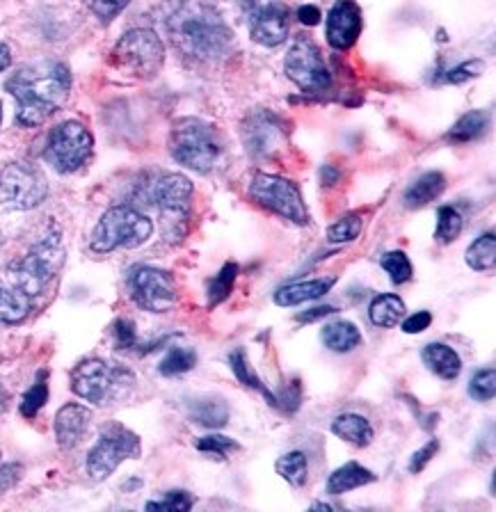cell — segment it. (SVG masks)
<instances>
[{"label":"cell","instance_id":"1","mask_svg":"<svg viewBox=\"0 0 496 512\" xmlns=\"http://www.w3.org/2000/svg\"><path fill=\"white\" fill-rule=\"evenodd\" d=\"M5 90L16 99V124L39 126L67 101L71 90L69 67L55 60L32 62L10 76Z\"/></svg>","mask_w":496,"mask_h":512},{"label":"cell","instance_id":"2","mask_svg":"<svg viewBox=\"0 0 496 512\" xmlns=\"http://www.w3.org/2000/svg\"><path fill=\"white\" fill-rule=\"evenodd\" d=\"M165 28L181 53L195 60H220L229 53L231 28L206 0H172Z\"/></svg>","mask_w":496,"mask_h":512},{"label":"cell","instance_id":"3","mask_svg":"<svg viewBox=\"0 0 496 512\" xmlns=\"http://www.w3.org/2000/svg\"><path fill=\"white\" fill-rule=\"evenodd\" d=\"M135 387V375L122 364L106 359H85L71 371V389L87 403L112 405L124 400Z\"/></svg>","mask_w":496,"mask_h":512},{"label":"cell","instance_id":"4","mask_svg":"<svg viewBox=\"0 0 496 512\" xmlns=\"http://www.w3.org/2000/svg\"><path fill=\"white\" fill-rule=\"evenodd\" d=\"M62 261H64V250H62L60 231L53 229L51 234H46L42 240H37V243L30 247L28 254L14 259L10 266H7L5 277L35 300L37 295L44 293L48 282L58 275V270L62 268Z\"/></svg>","mask_w":496,"mask_h":512},{"label":"cell","instance_id":"5","mask_svg":"<svg viewBox=\"0 0 496 512\" xmlns=\"http://www.w3.org/2000/svg\"><path fill=\"white\" fill-rule=\"evenodd\" d=\"M154 234V224L133 206H112L101 215L92 231L90 247L96 254L115 252L119 247H140Z\"/></svg>","mask_w":496,"mask_h":512},{"label":"cell","instance_id":"6","mask_svg":"<svg viewBox=\"0 0 496 512\" xmlns=\"http://www.w3.org/2000/svg\"><path fill=\"white\" fill-rule=\"evenodd\" d=\"M170 151L179 165L197 174H208L220 158L218 133L202 119H181L172 128Z\"/></svg>","mask_w":496,"mask_h":512},{"label":"cell","instance_id":"7","mask_svg":"<svg viewBox=\"0 0 496 512\" xmlns=\"http://www.w3.org/2000/svg\"><path fill=\"white\" fill-rule=\"evenodd\" d=\"M165 62V46L149 28L128 30L112 48V64L138 78H154Z\"/></svg>","mask_w":496,"mask_h":512},{"label":"cell","instance_id":"8","mask_svg":"<svg viewBox=\"0 0 496 512\" xmlns=\"http://www.w3.org/2000/svg\"><path fill=\"white\" fill-rule=\"evenodd\" d=\"M94 151L92 133L80 122H62L48 133L44 160L60 174H71L90 160Z\"/></svg>","mask_w":496,"mask_h":512},{"label":"cell","instance_id":"9","mask_svg":"<svg viewBox=\"0 0 496 512\" xmlns=\"http://www.w3.org/2000/svg\"><path fill=\"white\" fill-rule=\"evenodd\" d=\"M140 437L122 423L112 421L103 426L99 442L87 455V474L94 480H106L124 460L140 458Z\"/></svg>","mask_w":496,"mask_h":512},{"label":"cell","instance_id":"10","mask_svg":"<svg viewBox=\"0 0 496 512\" xmlns=\"http://www.w3.org/2000/svg\"><path fill=\"white\" fill-rule=\"evenodd\" d=\"M250 197L256 204L295 224H307L309 211L300 188L291 179L275 174H256L250 183Z\"/></svg>","mask_w":496,"mask_h":512},{"label":"cell","instance_id":"11","mask_svg":"<svg viewBox=\"0 0 496 512\" xmlns=\"http://www.w3.org/2000/svg\"><path fill=\"white\" fill-rule=\"evenodd\" d=\"M48 195L44 174L35 165L10 163L0 172V204L14 211H30Z\"/></svg>","mask_w":496,"mask_h":512},{"label":"cell","instance_id":"12","mask_svg":"<svg viewBox=\"0 0 496 512\" xmlns=\"http://www.w3.org/2000/svg\"><path fill=\"white\" fill-rule=\"evenodd\" d=\"M286 76L307 94H318L330 87V71H327L320 48L307 35L295 37L284 60Z\"/></svg>","mask_w":496,"mask_h":512},{"label":"cell","instance_id":"13","mask_svg":"<svg viewBox=\"0 0 496 512\" xmlns=\"http://www.w3.org/2000/svg\"><path fill=\"white\" fill-rule=\"evenodd\" d=\"M138 199L142 204L156 206L165 215H186L192 202V183L188 176L158 172L138 183Z\"/></svg>","mask_w":496,"mask_h":512},{"label":"cell","instance_id":"14","mask_svg":"<svg viewBox=\"0 0 496 512\" xmlns=\"http://www.w3.org/2000/svg\"><path fill=\"white\" fill-rule=\"evenodd\" d=\"M250 35L261 46H279L288 37V10L282 0H238Z\"/></svg>","mask_w":496,"mask_h":512},{"label":"cell","instance_id":"15","mask_svg":"<svg viewBox=\"0 0 496 512\" xmlns=\"http://www.w3.org/2000/svg\"><path fill=\"white\" fill-rule=\"evenodd\" d=\"M128 288H131V298L135 304L154 314H165L176 304V284L170 272L138 266L128 275Z\"/></svg>","mask_w":496,"mask_h":512},{"label":"cell","instance_id":"16","mask_svg":"<svg viewBox=\"0 0 496 512\" xmlns=\"http://www.w3.org/2000/svg\"><path fill=\"white\" fill-rule=\"evenodd\" d=\"M359 32H362V10L352 0H339L327 14L325 37L336 51H348L355 46Z\"/></svg>","mask_w":496,"mask_h":512},{"label":"cell","instance_id":"17","mask_svg":"<svg viewBox=\"0 0 496 512\" xmlns=\"http://www.w3.org/2000/svg\"><path fill=\"white\" fill-rule=\"evenodd\" d=\"M243 138L247 151H252L254 156H272L282 149L284 128L272 112H256L245 122Z\"/></svg>","mask_w":496,"mask_h":512},{"label":"cell","instance_id":"18","mask_svg":"<svg viewBox=\"0 0 496 512\" xmlns=\"http://www.w3.org/2000/svg\"><path fill=\"white\" fill-rule=\"evenodd\" d=\"M92 423V412L80 403H67L55 414V439L64 451L76 448L87 435Z\"/></svg>","mask_w":496,"mask_h":512},{"label":"cell","instance_id":"19","mask_svg":"<svg viewBox=\"0 0 496 512\" xmlns=\"http://www.w3.org/2000/svg\"><path fill=\"white\" fill-rule=\"evenodd\" d=\"M32 309V298L12 284L5 275L0 277V323L16 325L26 320Z\"/></svg>","mask_w":496,"mask_h":512},{"label":"cell","instance_id":"20","mask_svg":"<svg viewBox=\"0 0 496 512\" xmlns=\"http://www.w3.org/2000/svg\"><path fill=\"white\" fill-rule=\"evenodd\" d=\"M332 286H334V279L332 277L307 279V282L286 284V286H282L275 293V302L279 304V307H295V304L323 298V295L330 293Z\"/></svg>","mask_w":496,"mask_h":512},{"label":"cell","instance_id":"21","mask_svg":"<svg viewBox=\"0 0 496 512\" xmlns=\"http://www.w3.org/2000/svg\"><path fill=\"white\" fill-rule=\"evenodd\" d=\"M421 357L423 364L442 380H455L462 371L460 355L451 346H444V343H428Z\"/></svg>","mask_w":496,"mask_h":512},{"label":"cell","instance_id":"22","mask_svg":"<svg viewBox=\"0 0 496 512\" xmlns=\"http://www.w3.org/2000/svg\"><path fill=\"white\" fill-rule=\"evenodd\" d=\"M446 188V176L442 172H426L416 179L410 188L405 190L403 202L407 208H421L442 195Z\"/></svg>","mask_w":496,"mask_h":512},{"label":"cell","instance_id":"23","mask_svg":"<svg viewBox=\"0 0 496 512\" xmlns=\"http://www.w3.org/2000/svg\"><path fill=\"white\" fill-rule=\"evenodd\" d=\"M373 480H375V476L368 469H364L362 464L348 462V464H343V467L336 469L330 476V480H327V494H332V496L346 494V492L357 490V487L373 483Z\"/></svg>","mask_w":496,"mask_h":512},{"label":"cell","instance_id":"24","mask_svg":"<svg viewBox=\"0 0 496 512\" xmlns=\"http://www.w3.org/2000/svg\"><path fill=\"white\" fill-rule=\"evenodd\" d=\"M332 432L348 444L368 446L373 439V426L362 414H341L332 421Z\"/></svg>","mask_w":496,"mask_h":512},{"label":"cell","instance_id":"25","mask_svg":"<svg viewBox=\"0 0 496 512\" xmlns=\"http://www.w3.org/2000/svg\"><path fill=\"white\" fill-rule=\"evenodd\" d=\"M368 318H371V323L375 327L389 330V327L398 325L400 320L405 318V302L394 293L378 295V298L371 302V307H368Z\"/></svg>","mask_w":496,"mask_h":512},{"label":"cell","instance_id":"26","mask_svg":"<svg viewBox=\"0 0 496 512\" xmlns=\"http://www.w3.org/2000/svg\"><path fill=\"white\" fill-rule=\"evenodd\" d=\"M323 343L332 352H350L362 343V334L348 320H334L323 327Z\"/></svg>","mask_w":496,"mask_h":512},{"label":"cell","instance_id":"27","mask_svg":"<svg viewBox=\"0 0 496 512\" xmlns=\"http://www.w3.org/2000/svg\"><path fill=\"white\" fill-rule=\"evenodd\" d=\"M190 416L204 428H222L229 421V407L220 398H199L192 403Z\"/></svg>","mask_w":496,"mask_h":512},{"label":"cell","instance_id":"28","mask_svg":"<svg viewBox=\"0 0 496 512\" xmlns=\"http://www.w3.org/2000/svg\"><path fill=\"white\" fill-rule=\"evenodd\" d=\"M487 124H490V117L485 110H471L458 119L446 138L451 142H471L487 131Z\"/></svg>","mask_w":496,"mask_h":512},{"label":"cell","instance_id":"29","mask_svg":"<svg viewBox=\"0 0 496 512\" xmlns=\"http://www.w3.org/2000/svg\"><path fill=\"white\" fill-rule=\"evenodd\" d=\"M275 469L288 485L302 487L307 483V476H309V460L302 451H291L277 460Z\"/></svg>","mask_w":496,"mask_h":512},{"label":"cell","instance_id":"30","mask_svg":"<svg viewBox=\"0 0 496 512\" xmlns=\"http://www.w3.org/2000/svg\"><path fill=\"white\" fill-rule=\"evenodd\" d=\"M467 263L469 268L474 270H492L496 263V238L490 231V234H483L480 238H476L474 243L469 245L467 250Z\"/></svg>","mask_w":496,"mask_h":512},{"label":"cell","instance_id":"31","mask_svg":"<svg viewBox=\"0 0 496 512\" xmlns=\"http://www.w3.org/2000/svg\"><path fill=\"white\" fill-rule=\"evenodd\" d=\"M229 364H231V371L236 373V378H238L240 382H243L245 387H252V389H256V391H259V394H263V396L268 398V403H270V405H277V398L270 394V389L266 387V384H263L259 378H256L254 368L250 366V362H247V357L243 355V352H240V350L231 352Z\"/></svg>","mask_w":496,"mask_h":512},{"label":"cell","instance_id":"32","mask_svg":"<svg viewBox=\"0 0 496 512\" xmlns=\"http://www.w3.org/2000/svg\"><path fill=\"white\" fill-rule=\"evenodd\" d=\"M236 277H238V266L236 263H227L218 275L211 279V284H208V307H218L220 302H224L234 291V284H236Z\"/></svg>","mask_w":496,"mask_h":512},{"label":"cell","instance_id":"33","mask_svg":"<svg viewBox=\"0 0 496 512\" xmlns=\"http://www.w3.org/2000/svg\"><path fill=\"white\" fill-rule=\"evenodd\" d=\"M462 231V215L458 213V208L453 206H442L437 211V231H435V238L437 243H453L455 238L460 236Z\"/></svg>","mask_w":496,"mask_h":512},{"label":"cell","instance_id":"34","mask_svg":"<svg viewBox=\"0 0 496 512\" xmlns=\"http://www.w3.org/2000/svg\"><path fill=\"white\" fill-rule=\"evenodd\" d=\"M46 400H48V373L42 371L37 373L35 384H32L21 400V414L32 419V416H37V412L46 405Z\"/></svg>","mask_w":496,"mask_h":512},{"label":"cell","instance_id":"35","mask_svg":"<svg viewBox=\"0 0 496 512\" xmlns=\"http://www.w3.org/2000/svg\"><path fill=\"white\" fill-rule=\"evenodd\" d=\"M197 364V355L195 350L190 348H172L160 362V373L163 375H181L188 373L190 368H195Z\"/></svg>","mask_w":496,"mask_h":512},{"label":"cell","instance_id":"36","mask_svg":"<svg viewBox=\"0 0 496 512\" xmlns=\"http://www.w3.org/2000/svg\"><path fill=\"white\" fill-rule=\"evenodd\" d=\"M380 266L389 272L391 282H394V284H407L414 275V268H412L410 259H407V254L400 252V250L384 254Z\"/></svg>","mask_w":496,"mask_h":512},{"label":"cell","instance_id":"37","mask_svg":"<svg viewBox=\"0 0 496 512\" xmlns=\"http://www.w3.org/2000/svg\"><path fill=\"white\" fill-rule=\"evenodd\" d=\"M359 234H362V218L359 215H346V218H341L339 222H334L330 229H327V238H330V243H352V240H357Z\"/></svg>","mask_w":496,"mask_h":512},{"label":"cell","instance_id":"38","mask_svg":"<svg viewBox=\"0 0 496 512\" xmlns=\"http://www.w3.org/2000/svg\"><path fill=\"white\" fill-rule=\"evenodd\" d=\"M494 391H496V373H494V368H480V371L469 382L471 398L480 400V403H485V400H492L494 398Z\"/></svg>","mask_w":496,"mask_h":512},{"label":"cell","instance_id":"39","mask_svg":"<svg viewBox=\"0 0 496 512\" xmlns=\"http://www.w3.org/2000/svg\"><path fill=\"white\" fill-rule=\"evenodd\" d=\"M197 448H199V451H202V453H211L213 458L224 460L231 451H238V444L234 442V439H229V437L208 435V437L199 439Z\"/></svg>","mask_w":496,"mask_h":512},{"label":"cell","instance_id":"40","mask_svg":"<svg viewBox=\"0 0 496 512\" xmlns=\"http://www.w3.org/2000/svg\"><path fill=\"white\" fill-rule=\"evenodd\" d=\"M195 506V499L188 492H167L160 501L147 503V510H170V512H183Z\"/></svg>","mask_w":496,"mask_h":512},{"label":"cell","instance_id":"41","mask_svg":"<svg viewBox=\"0 0 496 512\" xmlns=\"http://www.w3.org/2000/svg\"><path fill=\"white\" fill-rule=\"evenodd\" d=\"M131 0H92V12L96 19H99L103 26H108L122 14Z\"/></svg>","mask_w":496,"mask_h":512},{"label":"cell","instance_id":"42","mask_svg":"<svg viewBox=\"0 0 496 512\" xmlns=\"http://www.w3.org/2000/svg\"><path fill=\"white\" fill-rule=\"evenodd\" d=\"M480 69H483V64H480L478 60H471V62H464L460 64V67H455L451 71H446V83H464V80L474 78L480 74Z\"/></svg>","mask_w":496,"mask_h":512},{"label":"cell","instance_id":"43","mask_svg":"<svg viewBox=\"0 0 496 512\" xmlns=\"http://www.w3.org/2000/svg\"><path fill=\"white\" fill-rule=\"evenodd\" d=\"M437 448H439V442L437 439H432V442H428L426 446L419 448V451L412 455V460H410L412 474H421L423 467H426V464L432 460V455L437 453Z\"/></svg>","mask_w":496,"mask_h":512},{"label":"cell","instance_id":"44","mask_svg":"<svg viewBox=\"0 0 496 512\" xmlns=\"http://www.w3.org/2000/svg\"><path fill=\"white\" fill-rule=\"evenodd\" d=\"M115 336H117L119 350H131L135 346L133 323H128V320H117V323H115Z\"/></svg>","mask_w":496,"mask_h":512},{"label":"cell","instance_id":"45","mask_svg":"<svg viewBox=\"0 0 496 512\" xmlns=\"http://www.w3.org/2000/svg\"><path fill=\"white\" fill-rule=\"evenodd\" d=\"M432 323V314L430 311H416L407 320H403V332L407 334H419L423 330H428V325Z\"/></svg>","mask_w":496,"mask_h":512},{"label":"cell","instance_id":"46","mask_svg":"<svg viewBox=\"0 0 496 512\" xmlns=\"http://www.w3.org/2000/svg\"><path fill=\"white\" fill-rule=\"evenodd\" d=\"M21 476V469L16 464H3L0 462V494H5L10 487H14L16 480Z\"/></svg>","mask_w":496,"mask_h":512},{"label":"cell","instance_id":"47","mask_svg":"<svg viewBox=\"0 0 496 512\" xmlns=\"http://www.w3.org/2000/svg\"><path fill=\"white\" fill-rule=\"evenodd\" d=\"M298 16L304 26H316V23H320V10L316 5H302Z\"/></svg>","mask_w":496,"mask_h":512},{"label":"cell","instance_id":"48","mask_svg":"<svg viewBox=\"0 0 496 512\" xmlns=\"http://www.w3.org/2000/svg\"><path fill=\"white\" fill-rule=\"evenodd\" d=\"M332 311H334V307H314V309H309V311H304V314H300L298 320H300V323H311V320L330 316Z\"/></svg>","mask_w":496,"mask_h":512},{"label":"cell","instance_id":"49","mask_svg":"<svg viewBox=\"0 0 496 512\" xmlns=\"http://www.w3.org/2000/svg\"><path fill=\"white\" fill-rule=\"evenodd\" d=\"M12 64V51L7 44H0V71H5Z\"/></svg>","mask_w":496,"mask_h":512},{"label":"cell","instance_id":"50","mask_svg":"<svg viewBox=\"0 0 496 512\" xmlns=\"http://www.w3.org/2000/svg\"><path fill=\"white\" fill-rule=\"evenodd\" d=\"M323 181L325 186H334V181H339V170H334V167H325Z\"/></svg>","mask_w":496,"mask_h":512},{"label":"cell","instance_id":"51","mask_svg":"<svg viewBox=\"0 0 496 512\" xmlns=\"http://www.w3.org/2000/svg\"><path fill=\"white\" fill-rule=\"evenodd\" d=\"M5 410V394H3V389H0V412Z\"/></svg>","mask_w":496,"mask_h":512},{"label":"cell","instance_id":"52","mask_svg":"<svg viewBox=\"0 0 496 512\" xmlns=\"http://www.w3.org/2000/svg\"><path fill=\"white\" fill-rule=\"evenodd\" d=\"M0 124H3V103H0Z\"/></svg>","mask_w":496,"mask_h":512}]
</instances>
